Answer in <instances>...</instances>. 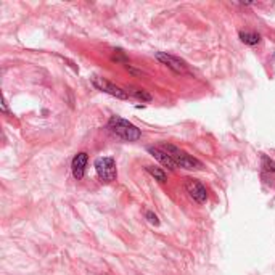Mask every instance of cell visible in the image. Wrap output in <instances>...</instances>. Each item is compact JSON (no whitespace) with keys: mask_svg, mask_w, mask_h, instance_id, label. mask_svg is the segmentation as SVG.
Wrapping results in <instances>:
<instances>
[{"mask_svg":"<svg viewBox=\"0 0 275 275\" xmlns=\"http://www.w3.org/2000/svg\"><path fill=\"white\" fill-rule=\"evenodd\" d=\"M92 84L97 87L98 90L108 93V95L111 97H116L119 100H127L129 98V93L127 90H123L121 87H118L116 84H113V82H109L105 78H98V76H93L92 78Z\"/></svg>","mask_w":275,"mask_h":275,"instance_id":"4","label":"cell"},{"mask_svg":"<svg viewBox=\"0 0 275 275\" xmlns=\"http://www.w3.org/2000/svg\"><path fill=\"white\" fill-rule=\"evenodd\" d=\"M145 216H147V219H148V221H150L153 225H159V221H158V216H156V214H153L151 211H147Z\"/></svg>","mask_w":275,"mask_h":275,"instance_id":"13","label":"cell"},{"mask_svg":"<svg viewBox=\"0 0 275 275\" xmlns=\"http://www.w3.org/2000/svg\"><path fill=\"white\" fill-rule=\"evenodd\" d=\"M95 170L97 175L102 182L109 184L113 180H116V163L111 156H103V158H97L95 159Z\"/></svg>","mask_w":275,"mask_h":275,"instance_id":"3","label":"cell"},{"mask_svg":"<svg viewBox=\"0 0 275 275\" xmlns=\"http://www.w3.org/2000/svg\"><path fill=\"white\" fill-rule=\"evenodd\" d=\"M148 153L156 159V161H159L163 164V166H166L168 169L170 170H174L175 168H177V164H175V161L172 158H170L166 151L163 150V148H159V147H148Z\"/></svg>","mask_w":275,"mask_h":275,"instance_id":"7","label":"cell"},{"mask_svg":"<svg viewBox=\"0 0 275 275\" xmlns=\"http://www.w3.org/2000/svg\"><path fill=\"white\" fill-rule=\"evenodd\" d=\"M129 95L132 97H135V98H139V100L142 102H151V95L148 93L147 90H140V89H132L130 92H127Z\"/></svg>","mask_w":275,"mask_h":275,"instance_id":"11","label":"cell"},{"mask_svg":"<svg viewBox=\"0 0 275 275\" xmlns=\"http://www.w3.org/2000/svg\"><path fill=\"white\" fill-rule=\"evenodd\" d=\"M155 58L158 60V62H161L163 64L169 66V68L172 69V71H175V73H185V71H187L184 62H180L179 58L172 57V55H168V53H164V52H158L155 55Z\"/></svg>","mask_w":275,"mask_h":275,"instance_id":"6","label":"cell"},{"mask_svg":"<svg viewBox=\"0 0 275 275\" xmlns=\"http://www.w3.org/2000/svg\"><path fill=\"white\" fill-rule=\"evenodd\" d=\"M240 39L246 45H256L261 42V36L257 32H248V31H241L240 32Z\"/></svg>","mask_w":275,"mask_h":275,"instance_id":"9","label":"cell"},{"mask_svg":"<svg viewBox=\"0 0 275 275\" xmlns=\"http://www.w3.org/2000/svg\"><path fill=\"white\" fill-rule=\"evenodd\" d=\"M108 129L111 130V134L126 142H137L142 137V132L137 126L119 116H111V119L108 121Z\"/></svg>","mask_w":275,"mask_h":275,"instance_id":"1","label":"cell"},{"mask_svg":"<svg viewBox=\"0 0 275 275\" xmlns=\"http://www.w3.org/2000/svg\"><path fill=\"white\" fill-rule=\"evenodd\" d=\"M185 190H187V193L190 195V198H193V201L200 203V205L206 203V200H208V190H206V187L200 182V180H196V179H187Z\"/></svg>","mask_w":275,"mask_h":275,"instance_id":"5","label":"cell"},{"mask_svg":"<svg viewBox=\"0 0 275 275\" xmlns=\"http://www.w3.org/2000/svg\"><path fill=\"white\" fill-rule=\"evenodd\" d=\"M85 166H87V153H78L73 158V163H71V170H73L74 179L81 180L85 174Z\"/></svg>","mask_w":275,"mask_h":275,"instance_id":"8","label":"cell"},{"mask_svg":"<svg viewBox=\"0 0 275 275\" xmlns=\"http://www.w3.org/2000/svg\"><path fill=\"white\" fill-rule=\"evenodd\" d=\"M159 148H163L164 151L168 153V155L170 156L175 161V164H177V168H184V169H189V170H198L203 168V163L198 161L196 158L187 155L185 151L179 150L177 147L174 145H161Z\"/></svg>","mask_w":275,"mask_h":275,"instance_id":"2","label":"cell"},{"mask_svg":"<svg viewBox=\"0 0 275 275\" xmlns=\"http://www.w3.org/2000/svg\"><path fill=\"white\" fill-rule=\"evenodd\" d=\"M147 172L151 175V177H155V180H159V182H166L168 180V174L164 172L161 168H156V166H147Z\"/></svg>","mask_w":275,"mask_h":275,"instance_id":"10","label":"cell"},{"mask_svg":"<svg viewBox=\"0 0 275 275\" xmlns=\"http://www.w3.org/2000/svg\"><path fill=\"white\" fill-rule=\"evenodd\" d=\"M262 168L269 170V172H275V163L272 159H269L267 156H262Z\"/></svg>","mask_w":275,"mask_h":275,"instance_id":"12","label":"cell"}]
</instances>
